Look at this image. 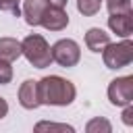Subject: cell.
<instances>
[{
	"label": "cell",
	"mask_w": 133,
	"mask_h": 133,
	"mask_svg": "<svg viewBox=\"0 0 133 133\" xmlns=\"http://www.w3.org/2000/svg\"><path fill=\"white\" fill-rule=\"evenodd\" d=\"M37 94H39V102L48 104V106H69L75 96L77 89L75 85L58 75H50L37 81Z\"/></svg>",
	"instance_id": "cell-1"
},
{
	"label": "cell",
	"mask_w": 133,
	"mask_h": 133,
	"mask_svg": "<svg viewBox=\"0 0 133 133\" xmlns=\"http://www.w3.org/2000/svg\"><path fill=\"white\" fill-rule=\"evenodd\" d=\"M21 54L29 60V64H33L35 69H46L50 66L52 62V54H50V46L48 42L33 33V35H27L23 42H21Z\"/></svg>",
	"instance_id": "cell-2"
},
{
	"label": "cell",
	"mask_w": 133,
	"mask_h": 133,
	"mask_svg": "<svg viewBox=\"0 0 133 133\" xmlns=\"http://www.w3.org/2000/svg\"><path fill=\"white\" fill-rule=\"evenodd\" d=\"M102 58L108 69H123L127 64H131L133 62V42L129 37H125L118 44H108L102 50Z\"/></svg>",
	"instance_id": "cell-3"
},
{
	"label": "cell",
	"mask_w": 133,
	"mask_h": 133,
	"mask_svg": "<svg viewBox=\"0 0 133 133\" xmlns=\"http://www.w3.org/2000/svg\"><path fill=\"white\" fill-rule=\"evenodd\" d=\"M50 54H52V60L58 62L60 66H75L81 58V50L75 39H58L50 48Z\"/></svg>",
	"instance_id": "cell-4"
},
{
	"label": "cell",
	"mask_w": 133,
	"mask_h": 133,
	"mask_svg": "<svg viewBox=\"0 0 133 133\" xmlns=\"http://www.w3.org/2000/svg\"><path fill=\"white\" fill-rule=\"evenodd\" d=\"M108 100L114 106H127L133 102V77H116L108 85Z\"/></svg>",
	"instance_id": "cell-5"
},
{
	"label": "cell",
	"mask_w": 133,
	"mask_h": 133,
	"mask_svg": "<svg viewBox=\"0 0 133 133\" xmlns=\"http://www.w3.org/2000/svg\"><path fill=\"white\" fill-rule=\"evenodd\" d=\"M39 25H44V27L50 29V31H62V29L69 25V15L64 12L62 6L48 4L46 10H44V15H42Z\"/></svg>",
	"instance_id": "cell-6"
},
{
	"label": "cell",
	"mask_w": 133,
	"mask_h": 133,
	"mask_svg": "<svg viewBox=\"0 0 133 133\" xmlns=\"http://www.w3.org/2000/svg\"><path fill=\"white\" fill-rule=\"evenodd\" d=\"M19 104L23 108H27V110H33V108L42 106L39 94H37V81L27 79V81L21 83V87H19Z\"/></svg>",
	"instance_id": "cell-7"
},
{
	"label": "cell",
	"mask_w": 133,
	"mask_h": 133,
	"mask_svg": "<svg viewBox=\"0 0 133 133\" xmlns=\"http://www.w3.org/2000/svg\"><path fill=\"white\" fill-rule=\"evenodd\" d=\"M48 6V0H25L23 4V17L27 21V25L31 27H37L39 21H42V15Z\"/></svg>",
	"instance_id": "cell-8"
},
{
	"label": "cell",
	"mask_w": 133,
	"mask_h": 133,
	"mask_svg": "<svg viewBox=\"0 0 133 133\" xmlns=\"http://www.w3.org/2000/svg\"><path fill=\"white\" fill-rule=\"evenodd\" d=\"M108 27L121 35V37H129L133 33V19L131 12H121V15H110L108 17Z\"/></svg>",
	"instance_id": "cell-9"
},
{
	"label": "cell",
	"mask_w": 133,
	"mask_h": 133,
	"mask_svg": "<svg viewBox=\"0 0 133 133\" xmlns=\"http://www.w3.org/2000/svg\"><path fill=\"white\" fill-rule=\"evenodd\" d=\"M108 44H110V35H108L104 29H100V27L87 29V33H85V46H87L91 52H102Z\"/></svg>",
	"instance_id": "cell-10"
},
{
	"label": "cell",
	"mask_w": 133,
	"mask_h": 133,
	"mask_svg": "<svg viewBox=\"0 0 133 133\" xmlns=\"http://www.w3.org/2000/svg\"><path fill=\"white\" fill-rule=\"evenodd\" d=\"M19 56H21V42H17L15 37H0V58L12 62Z\"/></svg>",
	"instance_id": "cell-11"
},
{
	"label": "cell",
	"mask_w": 133,
	"mask_h": 133,
	"mask_svg": "<svg viewBox=\"0 0 133 133\" xmlns=\"http://www.w3.org/2000/svg\"><path fill=\"white\" fill-rule=\"evenodd\" d=\"M102 6V0H77V10L85 17H94Z\"/></svg>",
	"instance_id": "cell-12"
},
{
	"label": "cell",
	"mask_w": 133,
	"mask_h": 133,
	"mask_svg": "<svg viewBox=\"0 0 133 133\" xmlns=\"http://www.w3.org/2000/svg\"><path fill=\"white\" fill-rule=\"evenodd\" d=\"M85 131L87 133H110L112 131V127H110V123L106 121V118H91L89 123H87V127H85Z\"/></svg>",
	"instance_id": "cell-13"
},
{
	"label": "cell",
	"mask_w": 133,
	"mask_h": 133,
	"mask_svg": "<svg viewBox=\"0 0 133 133\" xmlns=\"http://www.w3.org/2000/svg\"><path fill=\"white\" fill-rule=\"evenodd\" d=\"M110 15H121V12H131V0H108L106 2Z\"/></svg>",
	"instance_id": "cell-14"
},
{
	"label": "cell",
	"mask_w": 133,
	"mask_h": 133,
	"mask_svg": "<svg viewBox=\"0 0 133 133\" xmlns=\"http://www.w3.org/2000/svg\"><path fill=\"white\" fill-rule=\"evenodd\" d=\"M35 131H62V133H73L75 129L71 125H58V123H37Z\"/></svg>",
	"instance_id": "cell-15"
},
{
	"label": "cell",
	"mask_w": 133,
	"mask_h": 133,
	"mask_svg": "<svg viewBox=\"0 0 133 133\" xmlns=\"http://www.w3.org/2000/svg\"><path fill=\"white\" fill-rule=\"evenodd\" d=\"M10 79H12V66H10L8 60H2L0 58V85L10 83Z\"/></svg>",
	"instance_id": "cell-16"
},
{
	"label": "cell",
	"mask_w": 133,
	"mask_h": 133,
	"mask_svg": "<svg viewBox=\"0 0 133 133\" xmlns=\"http://www.w3.org/2000/svg\"><path fill=\"white\" fill-rule=\"evenodd\" d=\"M0 10H6L15 17L21 15V8H19V0H0Z\"/></svg>",
	"instance_id": "cell-17"
},
{
	"label": "cell",
	"mask_w": 133,
	"mask_h": 133,
	"mask_svg": "<svg viewBox=\"0 0 133 133\" xmlns=\"http://www.w3.org/2000/svg\"><path fill=\"white\" fill-rule=\"evenodd\" d=\"M123 123H125L127 127L133 125V106H131V104H127L125 110H123Z\"/></svg>",
	"instance_id": "cell-18"
},
{
	"label": "cell",
	"mask_w": 133,
	"mask_h": 133,
	"mask_svg": "<svg viewBox=\"0 0 133 133\" xmlns=\"http://www.w3.org/2000/svg\"><path fill=\"white\" fill-rule=\"evenodd\" d=\"M6 112H8V104H6V100H4V98H0V118H2V116H6Z\"/></svg>",
	"instance_id": "cell-19"
},
{
	"label": "cell",
	"mask_w": 133,
	"mask_h": 133,
	"mask_svg": "<svg viewBox=\"0 0 133 133\" xmlns=\"http://www.w3.org/2000/svg\"><path fill=\"white\" fill-rule=\"evenodd\" d=\"M48 4H54V6H62V8H64L66 0H48Z\"/></svg>",
	"instance_id": "cell-20"
}]
</instances>
